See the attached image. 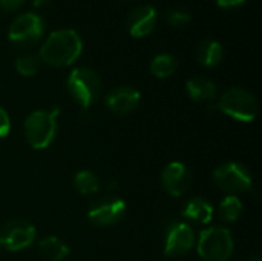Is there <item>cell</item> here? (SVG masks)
I'll list each match as a JSON object with an SVG mask.
<instances>
[{"instance_id": "22", "label": "cell", "mask_w": 262, "mask_h": 261, "mask_svg": "<svg viewBox=\"0 0 262 261\" xmlns=\"http://www.w3.org/2000/svg\"><path fill=\"white\" fill-rule=\"evenodd\" d=\"M166 20L172 26H184L192 20V15L189 11L181 8H172L166 12Z\"/></svg>"}, {"instance_id": "23", "label": "cell", "mask_w": 262, "mask_h": 261, "mask_svg": "<svg viewBox=\"0 0 262 261\" xmlns=\"http://www.w3.org/2000/svg\"><path fill=\"white\" fill-rule=\"evenodd\" d=\"M9 131H11V118L8 112L0 106V138L8 137Z\"/></svg>"}, {"instance_id": "7", "label": "cell", "mask_w": 262, "mask_h": 261, "mask_svg": "<svg viewBox=\"0 0 262 261\" xmlns=\"http://www.w3.org/2000/svg\"><path fill=\"white\" fill-rule=\"evenodd\" d=\"M45 34V23L35 12H23L17 15L8 29V38L18 46H32Z\"/></svg>"}, {"instance_id": "15", "label": "cell", "mask_w": 262, "mask_h": 261, "mask_svg": "<svg viewBox=\"0 0 262 261\" xmlns=\"http://www.w3.org/2000/svg\"><path fill=\"white\" fill-rule=\"evenodd\" d=\"M223 55H224L223 46L216 40L206 38V40H201L196 46V60L206 68H213L220 65L223 60Z\"/></svg>"}, {"instance_id": "8", "label": "cell", "mask_w": 262, "mask_h": 261, "mask_svg": "<svg viewBox=\"0 0 262 261\" xmlns=\"http://www.w3.org/2000/svg\"><path fill=\"white\" fill-rule=\"evenodd\" d=\"M37 237L34 225L26 220H11L0 226V246L11 252L29 248Z\"/></svg>"}, {"instance_id": "6", "label": "cell", "mask_w": 262, "mask_h": 261, "mask_svg": "<svg viewBox=\"0 0 262 261\" xmlns=\"http://www.w3.org/2000/svg\"><path fill=\"white\" fill-rule=\"evenodd\" d=\"M215 185L229 194H241L252 189V175L247 166L238 162H227L213 171Z\"/></svg>"}, {"instance_id": "21", "label": "cell", "mask_w": 262, "mask_h": 261, "mask_svg": "<svg viewBox=\"0 0 262 261\" xmlns=\"http://www.w3.org/2000/svg\"><path fill=\"white\" fill-rule=\"evenodd\" d=\"M41 60L37 54H23L15 60V69L23 77H32L38 72Z\"/></svg>"}, {"instance_id": "4", "label": "cell", "mask_w": 262, "mask_h": 261, "mask_svg": "<svg viewBox=\"0 0 262 261\" xmlns=\"http://www.w3.org/2000/svg\"><path fill=\"white\" fill-rule=\"evenodd\" d=\"M196 251L204 261H229L233 255L230 231L223 226L204 229L198 237Z\"/></svg>"}, {"instance_id": "9", "label": "cell", "mask_w": 262, "mask_h": 261, "mask_svg": "<svg viewBox=\"0 0 262 261\" xmlns=\"http://www.w3.org/2000/svg\"><path fill=\"white\" fill-rule=\"evenodd\" d=\"M126 202L118 197H104L89 206L88 218L92 225L106 228L117 225L126 215Z\"/></svg>"}, {"instance_id": "20", "label": "cell", "mask_w": 262, "mask_h": 261, "mask_svg": "<svg viewBox=\"0 0 262 261\" xmlns=\"http://www.w3.org/2000/svg\"><path fill=\"white\" fill-rule=\"evenodd\" d=\"M220 217L223 222H227V223H233L236 222L243 211H244V205L243 202L236 197V195H227L221 203H220Z\"/></svg>"}, {"instance_id": "2", "label": "cell", "mask_w": 262, "mask_h": 261, "mask_svg": "<svg viewBox=\"0 0 262 261\" xmlns=\"http://www.w3.org/2000/svg\"><path fill=\"white\" fill-rule=\"evenodd\" d=\"M60 108L55 106L49 111L38 109L31 112L25 120V135L34 149L48 148L57 135V118Z\"/></svg>"}, {"instance_id": "17", "label": "cell", "mask_w": 262, "mask_h": 261, "mask_svg": "<svg viewBox=\"0 0 262 261\" xmlns=\"http://www.w3.org/2000/svg\"><path fill=\"white\" fill-rule=\"evenodd\" d=\"M40 252L51 261H63L69 255V246L55 235H48L38 243Z\"/></svg>"}, {"instance_id": "25", "label": "cell", "mask_w": 262, "mask_h": 261, "mask_svg": "<svg viewBox=\"0 0 262 261\" xmlns=\"http://www.w3.org/2000/svg\"><path fill=\"white\" fill-rule=\"evenodd\" d=\"M247 0H216V5L220 8H224V9H229V8H238L241 5H244Z\"/></svg>"}, {"instance_id": "18", "label": "cell", "mask_w": 262, "mask_h": 261, "mask_svg": "<svg viewBox=\"0 0 262 261\" xmlns=\"http://www.w3.org/2000/svg\"><path fill=\"white\" fill-rule=\"evenodd\" d=\"M178 62L172 54H158L150 62V72L158 78H167L177 71Z\"/></svg>"}, {"instance_id": "27", "label": "cell", "mask_w": 262, "mask_h": 261, "mask_svg": "<svg viewBox=\"0 0 262 261\" xmlns=\"http://www.w3.org/2000/svg\"><path fill=\"white\" fill-rule=\"evenodd\" d=\"M249 261H261V258L259 257H255V258H250Z\"/></svg>"}, {"instance_id": "16", "label": "cell", "mask_w": 262, "mask_h": 261, "mask_svg": "<svg viewBox=\"0 0 262 261\" xmlns=\"http://www.w3.org/2000/svg\"><path fill=\"white\" fill-rule=\"evenodd\" d=\"M183 217L198 223H210L213 218V206L207 200L195 197L183 208Z\"/></svg>"}, {"instance_id": "13", "label": "cell", "mask_w": 262, "mask_h": 261, "mask_svg": "<svg viewBox=\"0 0 262 261\" xmlns=\"http://www.w3.org/2000/svg\"><path fill=\"white\" fill-rule=\"evenodd\" d=\"M140 100L141 94L134 86H118L112 89L104 98L107 109L115 115H127L134 112L138 108Z\"/></svg>"}, {"instance_id": "26", "label": "cell", "mask_w": 262, "mask_h": 261, "mask_svg": "<svg viewBox=\"0 0 262 261\" xmlns=\"http://www.w3.org/2000/svg\"><path fill=\"white\" fill-rule=\"evenodd\" d=\"M49 0H34V6H43V5H46Z\"/></svg>"}, {"instance_id": "12", "label": "cell", "mask_w": 262, "mask_h": 261, "mask_svg": "<svg viewBox=\"0 0 262 261\" xmlns=\"http://www.w3.org/2000/svg\"><path fill=\"white\" fill-rule=\"evenodd\" d=\"M163 188L173 197H180L187 192L192 183V174L189 168L181 162H170L161 174Z\"/></svg>"}, {"instance_id": "11", "label": "cell", "mask_w": 262, "mask_h": 261, "mask_svg": "<svg viewBox=\"0 0 262 261\" xmlns=\"http://www.w3.org/2000/svg\"><path fill=\"white\" fill-rule=\"evenodd\" d=\"M157 22H158V12L155 6L144 3V5L135 6L129 12L126 18V26L132 37L143 38L155 29Z\"/></svg>"}, {"instance_id": "10", "label": "cell", "mask_w": 262, "mask_h": 261, "mask_svg": "<svg viewBox=\"0 0 262 261\" xmlns=\"http://www.w3.org/2000/svg\"><path fill=\"white\" fill-rule=\"evenodd\" d=\"M195 245V232L187 223H172L166 231L164 252L170 258H180L190 252Z\"/></svg>"}, {"instance_id": "19", "label": "cell", "mask_w": 262, "mask_h": 261, "mask_svg": "<svg viewBox=\"0 0 262 261\" xmlns=\"http://www.w3.org/2000/svg\"><path fill=\"white\" fill-rule=\"evenodd\" d=\"M74 186L83 195H94L100 191V180L94 172L84 169V171H78L75 174Z\"/></svg>"}, {"instance_id": "3", "label": "cell", "mask_w": 262, "mask_h": 261, "mask_svg": "<svg viewBox=\"0 0 262 261\" xmlns=\"http://www.w3.org/2000/svg\"><path fill=\"white\" fill-rule=\"evenodd\" d=\"M66 85L71 97L84 109L95 105L103 91V83L100 75L91 68L72 69Z\"/></svg>"}, {"instance_id": "5", "label": "cell", "mask_w": 262, "mask_h": 261, "mask_svg": "<svg viewBox=\"0 0 262 261\" xmlns=\"http://www.w3.org/2000/svg\"><path fill=\"white\" fill-rule=\"evenodd\" d=\"M218 109L238 122L247 123L256 118L259 112V105L256 97L250 91L244 88H230L221 95L218 102Z\"/></svg>"}, {"instance_id": "14", "label": "cell", "mask_w": 262, "mask_h": 261, "mask_svg": "<svg viewBox=\"0 0 262 261\" xmlns=\"http://www.w3.org/2000/svg\"><path fill=\"white\" fill-rule=\"evenodd\" d=\"M187 94L193 102H209L216 97V85L206 77H192L186 82Z\"/></svg>"}, {"instance_id": "24", "label": "cell", "mask_w": 262, "mask_h": 261, "mask_svg": "<svg viewBox=\"0 0 262 261\" xmlns=\"http://www.w3.org/2000/svg\"><path fill=\"white\" fill-rule=\"evenodd\" d=\"M25 0H0V6L6 11H15L21 8Z\"/></svg>"}, {"instance_id": "1", "label": "cell", "mask_w": 262, "mask_h": 261, "mask_svg": "<svg viewBox=\"0 0 262 261\" xmlns=\"http://www.w3.org/2000/svg\"><path fill=\"white\" fill-rule=\"evenodd\" d=\"M81 51L83 40L78 32L69 28H63L48 35L40 48L38 57L41 62L51 66L63 68L72 65L81 55Z\"/></svg>"}]
</instances>
